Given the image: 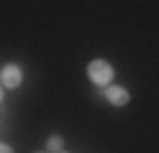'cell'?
Segmentation results:
<instances>
[{
  "instance_id": "6da1fadb",
  "label": "cell",
  "mask_w": 159,
  "mask_h": 153,
  "mask_svg": "<svg viewBox=\"0 0 159 153\" xmlns=\"http://www.w3.org/2000/svg\"><path fill=\"white\" fill-rule=\"evenodd\" d=\"M87 77H90L95 84H108L113 79V66L108 64L105 59H95L87 64Z\"/></svg>"
},
{
  "instance_id": "7a4b0ae2",
  "label": "cell",
  "mask_w": 159,
  "mask_h": 153,
  "mask_svg": "<svg viewBox=\"0 0 159 153\" xmlns=\"http://www.w3.org/2000/svg\"><path fill=\"white\" fill-rule=\"evenodd\" d=\"M21 79H23L21 66H16V64H5L3 69H0V84L8 87V89H16L18 84H21Z\"/></svg>"
},
{
  "instance_id": "3957f363",
  "label": "cell",
  "mask_w": 159,
  "mask_h": 153,
  "mask_svg": "<svg viewBox=\"0 0 159 153\" xmlns=\"http://www.w3.org/2000/svg\"><path fill=\"white\" fill-rule=\"evenodd\" d=\"M105 97H108V102H111V105H126L128 102V92L123 89V87H108L105 89Z\"/></svg>"
},
{
  "instance_id": "277c9868",
  "label": "cell",
  "mask_w": 159,
  "mask_h": 153,
  "mask_svg": "<svg viewBox=\"0 0 159 153\" xmlns=\"http://www.w3.org/2000/svg\"><path fill=\"white\" fill-rule=\"evenodd\" d=\"M46 151H52V153H62V138L59 135H52L46 140Z\"/></svg>"
},
{
  "instance_id": "5b68a950",
  "label": "cell",
  "mask_w": 159,
  "mask_h": 153,
  "mask_svg": "<svg viewBox=\"0 0 159 153\" xmlns=\"http://www.w3.org/2000/svg\"><path fill=\"white\" fill-rule=\"evenodd\" d=\"M0 153H13V148L5 146V143H0Z\"/></svg>"
},
{
  "instance_id": "8992f818",
  "label": "cell",
  "mask_w": 159,
  "mask_h": 153,
  "mask_svg": "<svg viewBox=\"0 0 159 153\" xmlns=\"http://www.w3.org/2000/svg\"><path fill=\"white\" fill-rule=\"evenodd\" d=\"M0 102H3V87H0Z\"/></svg>"
},
{
  "instance_id": "52a82bcc",
  "label": "cell",
  "mask_w": 159,
  "mask_h": 153,
  "mask_svg": "<svg viewBox=\"0 0 159 153\" xmlns=\"http://www.w3.org/2000/svg\"><path fill=\"white\" fill-rule=\"evenodd\" d=\"M36 153H44V151H36Z\"/></svg>"
}]
</instances>
